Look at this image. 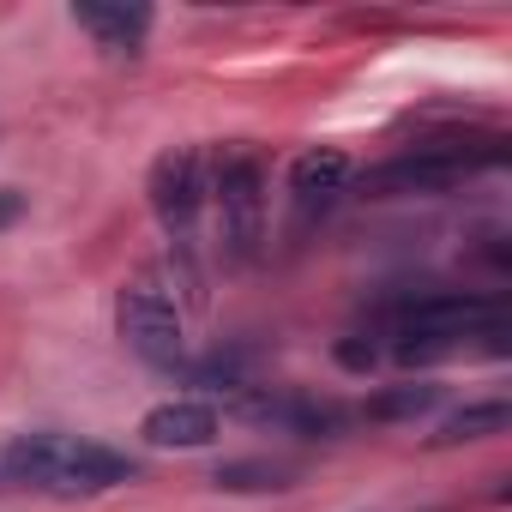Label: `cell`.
<instances>
[{
  "label": "cell",
  "instance_id": "obj_1",
  "mask_svg": "<svg viewBox=\"0 0 512 512\" xmlns=\"http://www.w3.org/2000/svg\"><path fill=\"white\" fill-rule=\"evenodd\" d=\"M139 464L103 440H79L61 428H31L0 440V494H55V500H85L133 482Z\"/></svg>",
  "mask_w": 512,
  "mask_h": 512
},
{
  "label": "cell",
  "instance_id": "obj_2",
  "mask_svg": "<svg viewBox=\"0 0 512 512\" xmlns=\"http://www.w3.org/2000/svg\"><path fill=\"white\" fill-rule=\"evenodd\" d=\"M386 338H392L398 362H434V356L464 350L470 338H506L500 296H482V290H428V296H410V302H398L386 314Z\"/></svg>",
  "mask_w": 512,
  "mask_h": 512
},
{
  "label": "cell",
  "instance_id": "obj_3",
  "mask_svg": "<svg viewBox=\"0 0 512 512\" xmlns=\"http://www.w3.org/2000/svg\"><path fill=\"white\" fill-rule=\"evenodd\" d=\"M500 163H506V133H446V139H422L386 157L380 169H368L362 187L374 199H416V193H446L464 175H482Z\"/></svg>",
  "mask_w": 512,
  "mask_h": 512
},
{
  "label": "cell",
  "instance_id": "obj_4",
  "mask_svg": "<svg viewBox=\"0 0 512 512\" xmlns=\"http://www.w3.org/2000/svg\"><path fill=\"white\" fill-rule=\"evenodd\" d=\"M205 199L217 205V229H223L229 260H253L260 229H266V169H260V157L253 151H223L211 163Z\"/></svg>",
  "mask_w": 512,
  "mask_h": 512
},
{
  "label": "cell",
  "instance_id": "obj_5",
  "mask_svg": "<svg viewBox=\"0 0 512 512\" xmlns=\"http://www.w3.org/2000/svg\"><path fill=\"white\" fill-rule=\"evenodd\" d=\"M115 332H121V344H127L145 368H163V374L181 368V314H175V296H169L163 278L139 272V278L115 296Z\"/></svg>",
  "mask_w": 512,
  "mask_h": 512
},
{
  "label": "cell",
  "instance_id": "obj_6",
  "mask_svg": "<svg viewBox=\"0 0 512 512\" xmlns=\"http://www.w3.org/2000/svg\"><path fill=\"white\" fill-rule=\"evenodd\" d=\"M151 211L169 229V241H181V247L193 241L199 211H205V157L193 145L157 157V169H151Z\"/></svg>",
  "mask_w": 512,
  "mask_h": 512
},
{
  "label": "cell",
  "instance_id": "obj_7",
  "mask_svg": "<svg viewBox=\"0 0 512 512\" xmlns=\"http://www.w3.org/2000/svg\"><path fill=\"white\" fill-rule=\"evenodd\" d=\"M235 410L247 422H266V428H284V434H344V422H350L344 404H326V398H308V392H272V386H241Z\"/></svg>",
  "mask_w": 512,
  "mask_h": 512
},
{
  "label": "cell",
  "instance_id": "obj_8",
  "mask_svg": "<svg viewBox=\"0 0 512 512\" xmlns=\"http://www.w3.org/2000/svg\"><path fill=\"white\" fill-rule=\"evenodd\" d=\"M73 25L79 31H91V43L103 49V55H115V61H133L139 49H145V37H151V7H127V0H79L73 7Z\"/></svg>",
  "mask_w": 512,
  "mask_h": 512
},
{
  "label": "cell",
  "instance_id": "obj_9",
  "mask_svg": "<svg viewBox=\"0 0 512 512\" xmlns=\"http://www.w3.org/2000/svg\"><path fill=\"white\" fill-rule=\"evenodd\" d=\"M350 157L338 151V145H314V151H302L296 163H290V193H296V211L302 217H314V211H326V205H338V193H350Z\"/></svg>",
  "mask_w": 512,
  "mask_h": 512
},
{
  "label": "cell",
  "instance_id": "obj_10",
  "mask_svg": "<svg viewBox=\"0 0 512 512\" xmlns=\"http://www.w3.org/2000/svg\"><path fill=\"white\" fill-rule=\"evenodd\" d=\"M139 434H145V446L193 452V446H211V440H217V410H211V404H199V398H169V404L145 410Z\"/></svg>",
  "mask_w": 512,
  "mask_h": 512
},
{
  "label": "cell",
  "instance_id": "obj_11",
  "mask_svg": "<svg viewBox=\"0 0 512 512\" xmlns=\"http://www.w3.org/2000/svg\"><path fill=\"white\" fill-rule=\"evenodd\" d=\"M506 422H512V410H506L500 398H488V404H464L458 416H446V422L434 428V446H464V440H488V434H506Z\"/></svg>",
  "mask_w": 512,
  "mask_h": 512
},
{
  "label": "cell",
  "instance_id": "obj_12",
  "mask_svg": "<svg viewBox=\"0 0 512 512\" xmlns=\"http://www.w3.org/2000/svg\"><path fill=\"white\" fill-rule=\"evenodd\" d=\"M434 404H440V386L416 380V386H392V392L368 398V416H380V422H398V416H422V410H434Z\"/></svg>",
  "mask_w": 512,
  "mask_h": 512
},
{
  "label": "cell",
  "instance_id": "obj_13",
  "mask_svg": "<svg viewBox=\"0 0 512 512\" xmlns=\"http://www.w3.org/2000/svg\"><path fill=\"white\" fill-rule=\"evenodd\" d=\"M290 464H266V458H241V464H217V488H290Z\"/></svg>",
  "mask_w": 512,
  "mask_h": 512
},
{
  "label": "cell",
  "instance_id": "obj_14",
  "mask_svg": "<svg viewBox=\"0 0 512 512\" xmlns=\"http://www.w3.org/2000/svg\"><path fill=\"white\" fill-rule=\"evenodd\" d=\"M338 362L344 368H374V344L368 338H350V344H338Z\"/></svg>",
  "mask_w": 512,
  "mask_h": 512
},
{
  "label": "cell",
  "instance_id": "obj_15",
  "mask_svg": "<svg viewBox=\"0 0 512 512\" xmlns=\"http://www.w3.org/2000/svg\"><path fill=\"white\" fill-rule=\"evenodd\" d=\"M19 211H25V193H19V187H0V229H7Z\"/></svg>",
  "mask_w": 512,
  "mask_h": 512
}]
</instances>
